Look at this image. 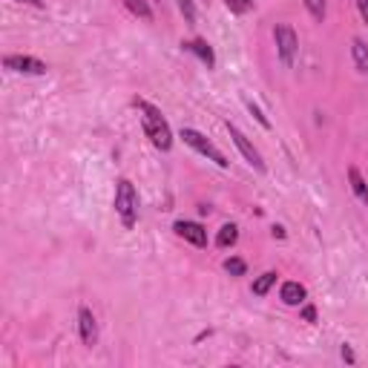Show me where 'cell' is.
<instances>
[{"label": "cell", "instance_id": "obj_9", "mask_svg": "<svg viewBox=\"0 0 368 368\" xmlns=\"http://www.w3.org/2000/svg\"><path fill=\"white\" fill-rule=\"evenodd\" d=\"M182 49H187V52H193L196 55L207 70H213L216 67V55H213V49H210V43L207 40H202V38H196V40H187V43H182Z\"/></svg>", "mask_w": 368, "mask_h": 368}, {"label": "cell", "instance_id": "obj_20", "mask_svg": "<svg viewBox=\"0 0 368 368\" xmlns=\"http://www.w3.org/2000/svg\"><path fill=\"white\" fill-rule=\"evenodd\" d=\"M245 104H248V110H250V113H253V115H256V121H259V124H262V127H265V129H271V121H268V118H265V115H262V110H259V106H256V104H253V101H245Z\"/></svg>", "mask_w": 368, "mask_h": 368}, {"label": "cell", "instance_id": "obj_21", "mask_svg": "<svg viewBox=\"0 0 368 368\" xmlns=\"http://www.w3.org/2000/svg\"><path fill=\"white\" fill-rule=\"evenodd\" d=\"M339 354H342V360L349 362V365H354V362H357V357H354V351H351V345H342Z\"/></svg>", "mask_w": 368, "mask_h": 368}, {"label": "cell", "instance_id": "obj_3", "mask_svg": "<svg viewBox=\"0 0 368 368\" xmlns=\"http://www.w3.org/2000/svg\"><path fill=\"white\" fill-rule=\"evenodd\" d=\"M182 138H184V144H187V147H193V150H196V153L207 156V159H210V161H213L216 167H222V170L227 167V159L222 156V150L216 147V144H213L210 138H205V136L199 133V129H193V127H184V129H182Z\"/></svg>", "mask_w": 368, "mask_h": 368}, {"label": "cell", "instance_id": "obj_12", "mask_svg": "<svg viewBox=\"0 0 368 368\" xmlns=\"http://www.w3.org/2000/svg\"><path fill=\"white\" fill-rule=\"evenodd\" d=\"M351 58H354L357 72L368 75V47H365L362 38H354V40H351Z\"/></svg>", "mask_w": 368, "mask_h": 368}, {"label": "cell", "instance_id": "obj_19", "mask_svg": "<svg viewBox=\"0 0 368 368\" xmlns=\"http://www.w3.org/2000/svg\"><path fill=\"white\" fill-rule=\"evenodd\" d=\"M179 9H182V15L190 26L196 24V6H193V0H179Z\"/></svg>", "mask_w": 368, "mask_h": 368}, {"label": "cell", "instance_id": "obj_10", "mask_svg": "<svg viewBox=\"0 0 368 368\" xmlns=\"http://www.w3.org/2000/svg\"><path fill=\"white\" fill-rule=\"evenodd\" d=\"M305 296H308V291H305V285H299V282H285L282 285V291H279V299L285 302V305H302L305 302Z\"/></svg>", "mask_w": 368, "mask_h": 368}, {"label": "cell", "instance_id": "obj_8", "mask_svg": "<svg viewBox=\"0 0 368 368\" xmlns=\"http://www.w3.org/2000/svg\"><path fill=\"white\" fill-rule=\"evenodd\" d=\"M78 331L83 345H95L98 342V322L90 308H78Z\"/></svg>", "mask_w": 368, "mask_h": 368}, {"label": "cell", "instance_id": "obj_13", "mask_svg": "<svg viewBox=\"0 0 368 368\" xmlns=\"http://www.w3.org/2000/svg\"><path fill=\"white\" fill-rule=\"evenodd\" d=\"M236 242H239V227H236V225H225V227L219 230V236H216V245H219L222 250L233 248Z\"/></svg>", "mask_w": 368, "mask_h": 368}, {"label": "cell", "instance_id": "obj_5", "mask_svg": "<svg viewBox=\"0 0 368 368\" xmlns=\"http://www.w3.org/2000/svg\"><path fill=\"white\" fill-rule=\"evenodd\" d=\"M227 133H230V138H233V144L236 147H239V153L245 156V161L256 170V173H265V161H262V156H259V150L245 138V133H242V129L239 127H236V124H230L227 121Z\"/></svg>", "mask_w": 368, "mask_h": 368}, {"label": "cell", "instance_id": "obj_11", "mask_svg": "<svg viewBox=\"0 0 368 368\" xmlns=\"http://www.w3.org/2000/svg\"><path fill=\"white\" fill-rule=\"evenodd\" d=\"M349 184H351V193L357 196V202L368 205V184H365L362 173H360L357 167H349Z\"/></svg>", "mask_w": 368, "mask_h": 368}, {"label": "cell", "instance_id": "obj_24", "mask_svg": "<svg viewBox=\"0 0 368 368\" xmlns=\"http://www.w3.org/2000/svg\"><path fill=\"white\" fill-rule=\"evenodd\" d=\"M17 3H26V6H35V9H43V0H17Z\"/></svg>", "mask_w": 368, "mask_h": 368}, {"label": "cell", "instance_id": "obj_17", "mask_svg": "<svg viewBox=\"0 0 368 368\" xmlns=\"http://www.w3.org/2000/svg\"><path fill=\"white\" fill-rule=\"evenodd\" d=\"M305 9L311 12V17L317 20V24L326 20V0H305Z\"/></svg>", "mask_w": 368, "mask_h": 368}, {"label": "cell", "instance_id": "obj_15", "mask_svg": "<svg viewBox=\"0 0 368 368\" xmlns=\"http://www.w3.org/2000/svg\"><path fill=\"white\" fill-rule=\"evenodd\" d=\"M124 6L141 20H153V9H150L147 0H124Z\"/></svg>", "mask_w": 368, "mask_h": 368}, {"label": "cell", "instance_id": "obj_16", "mask_svg": "<svg viewBox=\"0 0 368 368\" xmlns=\"http://www.w3.org/2000/svg\"><path fill=\"white\" fill-rule=\"evenodd\" d=\"M225 271H227L230 276H245L248 265H245V259H239V256H230V259H225Z\"/></svg>", "mask_w": 368, "mask_h": 368}, {"label": "cell", "instance_id": "obj_7", "mask_svg": "<svg viewBox=\"0 0 368 368\" xmlns=\"http://www.w3.org/2000/svg\"><path fill=\"white\" fill-rule=\"evenodd\" d=\"M173 230H176L184 242L196 245V248H205V245H207V230H205L199 222H184V219H182V222L173 225Z\"/></svg>", "mask_w": 368, "mask_h": 368}, {"label": "cell", "instance_id": "obj_6", "mask_svg": "<svg viewBox=\"0 0 368 368\" xmlns=\"http://www.w3.org/2000/svg\"><path fill=\"white\" fill-rule=\"evenodd\" d=\"M3 67L12 72H20V75H43L47 72V63L32 58V55H6Z\"/></svg>", "mask_w": 368, "mask_h": 368}, {"label": "cell", "instance_id": "obj_23", "mask_svg": "<svg viewBox=\"0 0 368 368\" xmlns=\"http://www.w3.org/2000/svg\"><path fill=\"white\" fill-rule=\"evenodd\" d=\"M357 9H360V17L368 24V0H357Z\"/></svg>", "mask_w": 368, "mask_h": 368}, {"label": "cell", "instance_id": "obj_14", "mask_svg": "<svg viewBox=\"0 0 368 368\" xmlns=\"http://www.w3.org/2000/svg\"><path fill=\"white\" fill-rule=\"evenodd\" d=\"M273 285H276V273H273V271H265L262 276H256V282H253V294H256V296H265Z\"/></svg>", "mask_w": 368, "mask_h": 368}, {"label": "cell", "instance_id": "obj_1", "mask_svg": "<svg viewBox=\"0 0 368 368\" xmlns=\"http://www.w3.org/2000/svg\"><path fill=\"white\" fill-rule=\"evenodd\" d=\"M136 110L141 113V124H144L147 138L153 141L156 150L167 153V150L173 147V129H170V124L164 121L161 110H156L153 104H147V101H141V98H136Z\"/></svg>", "mask_w": 368, "mask_h": 368}, {"label": "cell", "instance_id": "obj_4", "mask_svg": "<svg viewBox=\"0 0 368 368\" xmlns=\"http://www.w3.org/2000/svg\"><path fill=\"white\" fill-rule=\"evenodd\" d=\"M273 38H276V52H279V58H282V63H285V67H294V58L299 52V38H296V32L288 24H279L273 29Z\"/></svg>", "mask_w": 368, "mask_h": 368}, {"label": "cell", "instance_id": "obj_22", "mask_svg": "<svg viewBox=\"0 0 368 368\" xmlns=\"http://www.w3.org/2000/svg\"><path fill=\"white\" fill-rule=\"evenodd\" d=\"M302 319H305V322H317V308L305 305V308H302Z\"/></svg>", "mask_w": 368, "mask_h": 368}, {"label": "cell", "instance_id": "obj_2", "mask_svg": "<svg viewBox=\"0 0 368 368\" xmlns=\"http://www.w3.org/2000/svg\"><path fill=\"white\" fill-rule=\"evenodd\" d=\"M115 213L127 230H133L138 222V193L129 179H118L115 184Z\"/></svg>", "mask_w": 368, "mask_h": 368}, {"label": "cell", "instance_id": "obj_18", "mask_svg": "<svg viewBox=\"0 0 368 368\" xmlns=\"http://www.w3.org/2000/svg\"><path fill=\"white\" fill-rule=\"evenodd\" d=\"M225 3L233 15H248L253 9V0H225Z\"/></svg>", "mask_w": 368, "mask_h": 368}]
</instances>
